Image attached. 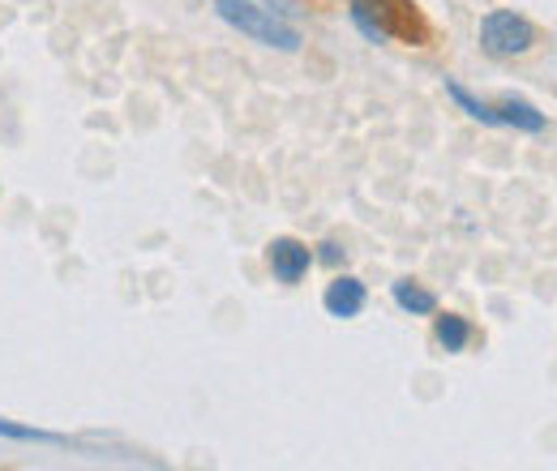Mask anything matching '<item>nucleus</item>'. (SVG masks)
Instances as JSON below:
<instances>
[{
  "label": "nucleus",
  "mask_w": 557,
  "mask_h": 471,
  "mask_svg": "<svg viewBox=\"0 0 557 471\" xmlns=\"http://www.w3.org/2000/svg\"><path fill=\"white\" fill-rule=\"evenodd\" d=\"M210 4H214L219 22H227L232 30L249 35V39H253V44H262V48H275V52H300V44H305V35H300L292 22L275 17L262 0H210Z\"/></svg>",
  "instance_id": "obj_1"
},
{
  "label": "nucleus",
  "mask_w": 557,
  "mask_h": 471,
  "mask_svg": "<svg viewBox=\"0 0 557 471\" xmlns=\"http://www.w3.org/2000/svg\"><path fill=\"white\" fill-rule=\"evenodd\" d=\"M348 17L351 26L373 44H391V39H420L417 30V13L408 9V0H348Z\"/></svg>",
  "instance_id": "obj_2"
},
{
  "label": "nucleus",
  "mask_w": 557,
  "mask_h": 471,
  "mask_svg": "<svg viewBox=\"0 0 557 471\" xmlns=\"http://www.w3.org/2000/svg\"><path fill=\"white\" fill-rule=\"evenodd\" d=\"M481 48L497 61L528 57L536 48V26L515 9H493L481 17Z\"/></svg>",
  "instance_id": "obj_3"
},
{
  "label": "nucleus",
  "mask_w": 557,
  "mask_h": 471,
  "mask_svg": "<svg viewBox=\"0 0 557 471\" xmlns=\"http://www.w3.org/2000/svg\"><path fill=\"white\" fill-rule=\"evenodd\" d=\"M267 270H271L275 283L296 287V283L313 270V249H309L305 240H296V236H275V240L267 245Z\"/></svg>",
  "instance_id": "obj_4"
},
{
  "label": "nucleus",
  "mask_w": 557,
  "mask_h": 471,
  "mask_svg": "<svg viewBox=\"0 0 557 471\" xmlns=\"http://www.w3.org/2000/svg\"><path fill=\"white\" fill-rule=\"evenodd\" d=\"M364 305H369V287H364L356 274H335V278L326 283V292H322V309H326L335 322L360 318Z\"/></svg>",
  "instance_id": "obj_5"
},
{
  "label": "nucleus",
  "mask_w": 557,
  "mask_h": 471,
  "mask_svg": "<svg viewBox=\"0 0 557 471\" xmlns=\"http://www.w3.org/2000/svg\"><path fill=\"white\" fill-rule=\"evenodd\" d=\"M493 112H497V125H510V129H519V134H545V112L536 108V103H528V99H519V95H502L497 103H493Z\"/></svg>",
  "instance_id": "obj_6"
},
{
  "label": "nucleus",
  "mask_w": 557,
  "mask_h": 471,
  "mask_svg": "<svg viewBox=\"0 0 557 471\" xmlns=\"http://www.w3.org/2000/svg\"><path fill=\"white\" fill-rule=\"evenodd\" d=\"M391 300H395L404 313H412V318H433V313H437V296H433L429 287H420L417 278H395V283H391Z\"/></svg>",
  "instance_id": "obj_7"
},
{
  "label": "nucleus",
  "mask_w": 557,
  "mask_h": 471,
  "mask_svg": "<svg viewBox=\"0 0 557 471\" xmlns=\"http://www.w3.org/2000/svg\"><path fill=\"white\" fill-rule=\"evenodd\" d=\"M433 338H437L442 351L459 356V351H468V343H472V322H468L463 313H442V318L433 322Z\"/></svg>",
  "instance_id": "obj_8"
},
{
  "label": "nucleus",
  "mask_w": 557,
  "mask_h": 471,
  "mask_svg": "<svg viewBox=\"0 0 557 471\" xmlns=\"http://www.w3.org/2000/svg\"><path fill=\"white\" fill-rule=\"evenodd\" d=\"M446 95L459 103V112L463 116H472V121H481V125H497V112H493V103H485V99H476L463 82H455V77H446Z\"/></svg>",
  "instance_id": "obj_9"
},
{
  "label": "nucleus",
  "mask_w": 557,
  "mask_h": 471,
  "mask_svg": "<svg viewBox=\"0 0 557 471\" xmlns=\"http://www.w3.org/2000/svg\"><path fill=\"white\" fill-rule=\"evenodd\" d=\"M0 437L4 442H26V446H65L61 433H48V429H35V424H17L9 416H0Z\"/></svg>",
  "instance_id": "obj_10"
},
{
  "label": "nucleus",
  "mask_w": 557,
  "mask_h": 471,
  "mask_svg": "<svg viewBox=\"0 0 557 471\" xmlns=\"http://www.w3.org/2000/svg\"><path fill=\"white\" fill-rule=\"evenodd\" d=\"M313 262H322V267H344V262H348V249H344L339 240H322L318 253H313Z\"/></svg>",
  "instance_id": "obj_11"
},
{
  "label": "nucleus",
  "mask_w": 557,
  "mask_h": 471,
  "mask_svg": "<svg viewBox=\"0 0 557 471\" xmlns=\"http://www.w3.org/2000/svg\"><path fill=\"white\" fill-rule=\"evenodd\" d=\"M262 4H267L275 17H283V22H292V17L300 13V4H296V0H262Z\"/></svg>",
  "instance_id": "obj_12"
}]
</instances>
